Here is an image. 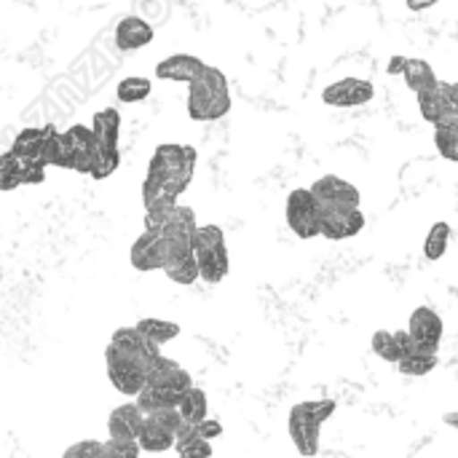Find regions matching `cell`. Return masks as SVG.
I'll return each instance as SVG.
<instances>
[{"instance_id":"obj_18","label":"cell","mask_w":458,"mask_h":458,"mask_svg":"<svg viewBox=\"0 0 458 458\" xmlns=\"http://www.w3.org/2000/svg\"><path fill=\"white\" fill-rule=\"evenodd\" d=\"M416 346H413V338L408 335V330L405 333H389V330H378L376 335H373V352L381 357V360H386V362H392V365H397L408 352H413Z\"/></svg>"},{"instance_id":"obj_28","label":"cell","mask_w":458,"mask_h":458,"mask_svg":"<svg viewBox=\"0 0 458 458\" xmlns=\"http://www.w3.org/2000/svg\"><path fill=\"white\" fill-rule=\"evenodd\" d=\"M150 89H153V83H150L148 78L129 75V78H123V81L118 83L115 97H118V102H123V105H137V102H142V99L150 97Z\"/></svg>"},{"instance_id":"obj_21","label":"cell","mask_w":458,"mask_h":458,"mask_svg":"<svg viewBox=\"0 0 458 458\" xmlns=\"http://www.w3.org/2000/svg\"><path fill=\"white\" fill-rule=\"evenodd\" d=\"M140 448L145 454H166L174 448V432H169L166 427H161L156 419L145 416V424L140 429V437H137Z\"/></svg>"},{"instance_id":"obj_23","label":"cell","mask_w":458,"mask_h":458,"mask_svg":"<svg viewBox=\"0 0 458 458\" xmlns=\"http://www.w3.org/2000/svg\"><path fill=\"white\" fill-rule=\"evenodd\" d=\"M46 134H48V123L46 126H27L16 134L13 145H11V153L21 161H35L40 158V150H43V142H46Z\"/></svg>"},{"instance_id":"obj_19","label":"cell","mask_w":458,"mask_h":458,"mask_svg":"<svg viewBox=\"0 0 458 458\" xmlns=\"http://www.w3.org/2000/svg\"><path fill=\"white\" fill-rule=\"evenodd\" d=\"M91 131L97 137V145L105 150L118 148V137H121V113L115 107H105L99 113H94L91 118Z\"/></svg>"},{"instance_id":"obj_35","label":"cell","mask_w":458,"mask_h":458,"mask_svg":"<svg viewBox=\"0 0 458 458\" xmlns=\"http://www.w3.org/2000/svg\"><path fill=\"white\" fill-rule=\"evenodd\" d=\"M105 451L107 458H140L142 454L137 440H113V437L105 440Z\"/></svg>"},{"instance_id":"obj_4","label":"cell","mask_w":458,"mask_h":458,"mask_svg":"<svg viewBox=\"0 0 458 458\" xmlns=\"http://www.w3.org/2000/svg\"><path fill=\"white\" fill-rule=\"evenodd\" d=\"M193 255L199 263V274L207 284H220L228 271V247H225V233L217 225H199L193 236Z\"/></svg>"},{"instance_id":"obj_20","label":"cell","mask_w":458,"mask_h":458,"mask_svg":"<svg viewBox=\"0 0 458 458\" xmlns=\"http://www.w3.org/2000/svg\"><path fill=\"white\" fill-rule=\"evenodd\" d=\"M180 400H182V392H174V389H166V386H148L134 397L137 408L150 416L156 411H169V408H180Z\"/></svg>"},{"instance_id":"obj_11","label":"cell","mask_w":458,"mask_h":458,"mask_svg":"<svg viewBox=\"0 0 458 458\" xmlns=\"http://www.w3.org/2000/svg\"><path fill=\"white\" fill-rule=\"evenodd\" d=\"M362 228H365L362 209H330V207H322L319 236H325L330 242H344V239H354L357 233H362Z\"/></svg>"},{"instance_id":"obj_41","label":"cell","mask_w":458,"mask_h":458,"mask_svg":"<svg viewBox=\"0 0 458 458\" xmlns=\"http://www.w3.org/2000/svg\"><path fill=\"white\" fill-rule=\"evenodd\" d=\"M443 421H445L451 429H458V411H454V413H445V416H443Z\"/></svg>"},{"instance_id":"obj_36","label":"cell","mask_w":458,"mask_h":458,"mask_svg":"<svg viewBox=\"0 0 458 458\" xmlns=\"http://www.w3.org/2000/svg\"><path fill=\"white\" fill-rule=\"evenodd\" d=\"M174 451L180 458H212V443L196 437V440H188L182 445H174Z\"/></svg>"},{"instance_id":"obj_15","label":"cell","mask_w":458,"mask_h":458,"mask_svg":"<svg viewBox=\"0 0 458 458\" xmlns=\"http://www.w3.org/2000/svg\"><path fill=\"white\" fill-rule=\"evenodd\" d=\"M142 424H145V413L137 408V403H123L107 416V435L113 440H137Z\"/></svg>"},{"instance_id":"obj_22","label":"cell","mask_w":458,"mask_h":458,"mask_svg":"<svg viewBox=\"0 0 458 458\" xmlns=\"http://www.w3.org/2000/svg\"><path fill=\"white\" fill-rule=\"evenodd\" d=\"M448 86H451V83L437 81L435 89L419 94V110H421V118H424V121L437 123L440 115L448 110V105H451V91H448Z\"/></svg>"},{"instance_id":"obj_3","label":"cell","mask_w":458,"mask_h":458,"mask_svg":"<svg viewBox=\"0 0 458 458\" xmlns=\"http://www.w3.org/2000/svg\"><path fill=\"white\" fill-rule=\"evenodd\" d=\"M335 408V400H311L293 405L287 416V432L301 456L314 458L319 454V432L333 419Z\"/></svg>"},{"instance_id":"obj_14","label":"cell","mask_w":458,"mask_h":458,"mask_svg":"<svg viewBox=\"0 0 458 458\" xmlns=\"http://www.w3.org/2000/svg\"><path fill=\"white\" fill-rule=\"evenodd\" d=\"M204 62L193 54H172L156 64V78L161 81H174V83H193L204 72Z\"/></svg>"},{"instance_id":"obj_16","label":"cell","mask_w":458,"mask_h":458,"mask_svg":"<svg viewBox=\"0 0 458 458\" xmlns=\"http://www.w3.org/2000/svg\"><path fill=\"white\" fill-rule=\"evenodd\" d=\"M153 40V27L140 16H126L115 24V46L121 51H137Z\"/></svg>"},{"instance_id":"obj_32","label":"cell","mask_w":458,"mask_h":458,"mask_svg":"<svg viewBox=\"0 0 458 458\" xmlns=\"http://www.w3.org/2000/svg\"><path fill=\"white\" fill-rule=\"evenodd\" d=\"M118 164H121V150L118 148H113V150H105V148H99V156H97V164H94V169H91V180H105V177H110L115 169H118Z\"/></svg>"},{"instance_id":"obj_38","label":"cell","mask_w":458,"mask_h":458,"mask_svg":"<svg viewBox=\"0 0 458 458\" xmlns=\"http://www.w3.org/2000/svg\"><path fill=\"white\" fill-rule=\"evenodd\" d=\"M196 432H199V437H201V440L212 443V440L223 437V424H220V421H215V419H207V421L196 424Z\"/></svg>"},{"instance_id":"obj_25","label":"cell","mask_w":458,"mask_h":458,"mask_svg":"<svg viewBox=\"0 0 458 458\" xmlns=\"http://www.w3.org/2000/svg\"><path fill=\"white\" fill-rule=\"evenodd\" d=\"M180 416H182V421L185 424H201V421H207L209 419V403H207V394L201 392V389H196V386H191L185 394H182V400H180Z\"/></svg>"},{"instance_id":"obj_5","label":"cell","mask_w":458,"mask_h":458,"mask_svg":"<svg viewBox=\"0 0 458 458\" xmlns=\"http://www.w3.org/2000/svg\"><path fill=\"white\" fill-rule=\"evenodd\" d=\"M99 156L97 137L91 126L75 123L67 131H62V150H59V169H72L78 174H91Z\"/></svg>"},{"instance_id":"obj_27","label":"cell","mask_w":458,"mask_h":458,"mask_svg":"<svg viewBox=\"0 0 458 458\" xmlns=\"http://www.w3.org/2000/svg\"><path fill=\"white\" fill-rule=\"evenodd\" d=\"M24 185V161L11 150L0 153V191H16Z\"/></svg>"},{"instance_id":"obj_31","label":"cell","mask_w":458,"mask_h":458,"mask_svg":"<svg viewBox=\"0 0 458 458\" xmlns=\"http://www.w3.org/2000/svg\"><path fill=\"white\" fill-rule=\"evenodd\" d=\"M164 274H166L174 284H180V287H191V284H196V282L201 279V274H199V263H196V255H188V258H182V260H177V263L166 266V268H164Z\"/></svg>"},{"instance_id":"obj_29","label":"cell","mask_w":458,"mask_h":458,"mask_svg":"<svg viewBox=\"0 0 458 458\" xmlns=\"http://www.w3.org/2000/svg\"><path fill=\"white\" fill-rule=\"evenodd\" d=\"M448 242H451V225L448 223H435L427 233V242H424V255L427 260H440L445 252H448Z\"/></svg>"},{"instance_id":"obj_8","label":"cell","mask_w":458,"mask_h":458,"mask_svg":"<svg viewBox=\"0 0 458 458\" xmlns=\"http://www.w3.org/2000/svg\"><path fill=\"white\" fill-rule=\"evenodd\" d=\"M314 199L319 201V207H330V209H360V191L357 185H352L349 180L338 177V174H325L311 185Z\"/></svg>"},{"instance_id":"obj_6","label":"cell","mask_w":458,"mask_h":458,"mask_svg":"<svg viewBox=\"0 0 458 458\" xmlns=\"http://www.w3.org/2000/svg\"><path fill=\"white\" fill-rule=\"evenodd\" d=\"M284 217H287L290 231L298 239H314V236H319V228H322V207L314 199L311 188H295L287 196Z\"/></svg>"},{"instance_id":"obj_39","label":"cell","mask_w":458,"mask_h":458,"mask_svg":"<svg viewBox=\"0 0 458 458\" xmlns=\"http://www.w3.org/2000/svg\"><path fill=\"white\" fill-rule=\"evenodd\" d=\"M405 64H408V56H392L386 72H389V75H403V72H405Z\"/></svg>"},{"instance_id":"obj_37","label":"cell","mask_w":458,"mask_h":458,"mask_svg":"<svg viewBox=\"0 0 458 458\" xmlns=\"http://www.w3.org/2000/svg\"><path fill=\"white\" fill-rule=\"evenodd\" d=\"M46 180V164L40 158L24 161V185H40Z\"/></svg>"},{"instance_id":"obj_33","label":"cell","mask_w":458,"mask_h":458,"mask_svg":"<svg viewBox=\"0 0 458 458\" xmlns=\"http://www.w3.org/2000/svg\"><path fill=\"white\" fill-rule=\"evenodd\" d=\"M435 145H437V153L448 161L458 164V131L451 129H435Z\"/></svg>"},{"instance_id":"obj_12","label":"cell","mask_w":458,"mask_h":458,"mask_svg":"<svg viewBox=\"0 0 458 458\" xmlns=\"http://www.w3.org/2000/svg\"><path fill=\"white\" fill-rule=\"evenodd\" d=\"M129 260L137 271H164L166 244L161 231H142L129 250Z\"/></svg>"},{"instance_id":"obj_1","label":"cell","mask_w":458,"mask_h":458,"mask_svg":"<svg viewBox=\"0 0 458 458\" xmlns=\"http://www.w3.org/2000/svg\"><path fill=\"white\" fill-rule=\"evenodd\" d=\"M196 158H199L196 148L191 145H172V142L158 145L142 182L145 209L156 204H177V199L188 191L193 180Z\"/></svg>"},{"instance_id":"obj_42","label":"cell","mask_w":458,"mask_h":458,"mask_svg":"<svg viewBox=\"0 0 458 458\" xmlns=\"http://www.w3.org/2000/svg\"><path fill=\"white\" fill-rule=\"evenodd\" d=\"M448 91H451V102L458 105V83H451V86H448Z\"/></svg>"},{"instance_id":"obj_26","label":"cell","mask_w":458,"mask_h":458,"mask_svg":"<svg viewBox=\"0 0 458 458\" xmlns=\"http://www.w3.org/2000/svg\"><path fill=\"white\" fill-rule=\"evenodd\" d=\"M150 344H156L158 349L164 346V344H169V341H174L177 335H180V325H174V322H166V319H156V317H150V319H140L137 325H134Z\"/></svg>"},{"instance_id":"obj_7","label":"cell","mask_w":458,"mask_h":458,"mask_svg":"<svg viewBox=\"0 0 458 458\" xmlns=\"http://www.w3.org/2000/svg\"><path fill=\"white\" fill-rule=\"evenodd\" d=\"M105 368H107V378H110V384L115 386L118 394L137 397L145 389V384H148L145 365H140L137 360H131L129 354L118 352L110 344L105 349Z\"/></svg>"},{"instance_id":"obj_13","label":"cell","mask_w":458,"mask_h":458,"mask_svg":"<svg viewBox=\"0 0 458 458\" xmlns=\"http://www.w3.org/2000/svg\"><path fill=\"white\" fill-rule=\"evenodd\" d=\"M110 346H115L118 352H123L131 360H137L140 365H145V370L156 357H161V349L156 344H150L137 327H118L110 338Z\"/></svg>"},{"instance_id":"obj_9","label":"cell","mask_w":458,"mask_h":458,"mask_svg":"<svg viewBox=\"0 0 458 458\" xmlns=\"http://www.w3.org/2000/svg\"><path fill=\"white\" fill-rule=\"evenodd\" d=\"M408 335L413 338V346L424 354H437L443 341V319L435 309L421 306L411 314Z\"/></svg>"},{"instance_id":"obj_40","label":"cell","mask_w":458,"mask_h":458,"mask_svg":"<svg viewBox=\"0 0 458 458\" xmlns=\"http://www.w3.org/2000/svg\"><path fill=\"white\" fill-rule=\"evenodd\" d=\"M405 3H408V8H411V11H416V13H421V11H427V8L437 5V0H405Z\"/></svg>"},{"instance_id":"obj_2","label":"cell","mask_w":458,"mask_h":458,"mask_svg":"<svg viewBox=\"0 0 458 458\" xmlns=\"http://www.w3.org/2000/svg\"><path fill=\"white\" fill-rule=\"evenodd\" d=\"M231 110V89L223 70L207 64L204 72L188 86V115L193 121H220Z\"/></svg>"},{"instance_id":"obj_24","label":"cell","mask_w":458,"mask_h":458,"mask_svg":"<svg viewBox=\"0 0 458 458\" xmlns=\"http://www.w3.org/2000/svg\"><path fill=\"white\" fill-rule=\"evenodd\" d=\"M403 78H405L408 89L416 91V97L421 91H429V89L437 86V75H435V70H432V64L427 59H408Z\"/></svg>"},{"instance_id":"obj_10","label":"cell","mask_w":458,"mask_h":458,"mask_svg":"<svg viewBox=\"0 0 458 458\" xmlns=\"http://www.w3.org/2000/svg\"><path fill=\"white\" fill-rule=\"evenodd\" d=\"M376 89L365 78H341L322 91V102L333 107H362L373 102Z\"/></svg>"},{"instance_id":"obj_30","label":"cell","mask_w":458,"mask_h":458,"mask_svg":"<svg viewBox=\"0 0 458 458\" xmlns=\"http://www.w3.org/2000/svg\"><path fill=\"white\" fill-rule=\"evenodd\" d=\"M397 368L403 376H427L437 368V354H424V352L413 349L397 362Z\"/></svg>"},{"instance_id":"obj_17","label":"cell","mask_w":458,"mask_h":458,"mask_svg":"<svg viewBox=\"0 0 458 458\" xmlns=\"http://www.w3.org/2000/svg\"><path fill=\"white\" fill-rule=\"evenodd\" d=\"M196 212L191 207H182L177 204L174 212L169 215L166 225L161 228V236L169 239V242H180V244H193V236H196Z\"/></svg>"},{"instance_id":"obj_34","label":"cell","mask_w":458,"mask_h":458,"mask_svg":"<svg viewBox=\"0 0 458 458\" xmlns=\"http://www.w3.org/2000/svg\"><path fill=\"white\" fill-rule=\"evenodd\" d=\"M62 458H107V451H105V443L99 440H81L75 445H70Z\"/></svg>"}]
</instances>
